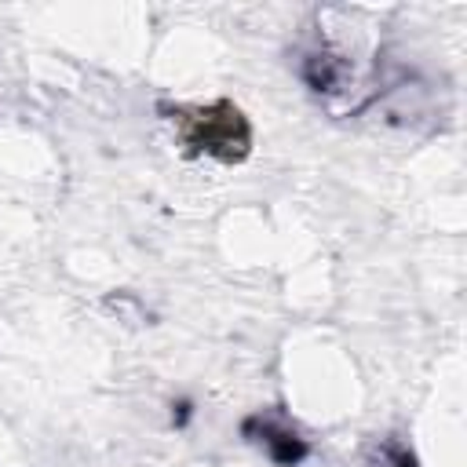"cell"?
<instances>
[{
	"instance_id": "cell-1",
	"label": "cell",
	"mask_w": 467,
	"mask_h": 467,
	"mask_svg": "<svg viewBox=\"0 0 467 467\" xmlns=\"http://www.w3.org/2000/svg\"><path fill=\"white\" fill-rule=\"evenodd\" d=\"M182 139L193 150H204L212 157L241 161L248 153L252 131H248V120L241 117L237 106L215 102V106H204V109H193L182 117Z\"/></svg>"
},
{
	"instance_id": "cell-2",
	"label": "cell",
	"mask_w": 467,
	"mask_h": 467,
	"mask_svg": "<svg viewBox=\"0 0 467 467\" xmlns=\"http://www.w3.org/2000/svg\"><path fill=\"white\" fill-rule=\"evenodd\" d=\"M244 431L255 434L252 441H259L270 452V460H277V463L292 467V463H299L306 456V441L296 431H288V427H277V423H266V420H248Z\"/></svg>"
},
{
	"instance_id": "cell-3",
	"label": "cell",
	"mask_w": 467,
	"mask_h": 467,
	"mask_svg": "<svg viewBox=\"0 0 467 467\" xmlns=\"http://www.w3.org/2000/svg\"><path fill=\"white\" fill-rule=\"evenodd\" d=\"M387 467H416V460H412L405 449H398V445H394V449L387 452Z\"/></svg>"
}]
</instances>
